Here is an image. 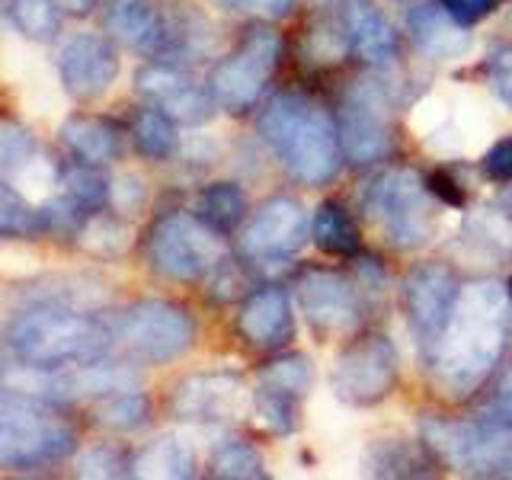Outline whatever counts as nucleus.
<instances>
[{"label": "nucleus", "instance_id": "47", "mask_svg": "<svg viewBox=\"0 0 512 480\" xmlns=\"http://www.w3.org/2000/svg\"><path fill=\"white\" fill-rule=\"evenodd\" d=\"M10 4H13V0H0V10H10Z\"/></svg>", "mask_w": 512, "mask_h": 480}, {"label": "nucleus", "instance_id": "37", "mask_svg": "<svg viewBox=\"0 0 512 480\" xmlns=\"http://www.w3.org/2000/svg\"><path fill=\"white\" fill-rule=\"evenodd\" d=\"M423 461L416 455V448L410 442L388 439L372 445V452L365 455V471L375 477H413L423 474Z\"/></svg>", "mask_w": 512, "mask_h": 480}, {"label": "nucleus", "instance_id": "26", "mask_svg": "<svg viewBox=\"0 0 512 480\" xmlns=\"http://www.w3.org/2000/svg\"><path fill=\"white\" fill-rule=\"evenodd\" d=\"M196 215L208 224L212 231L234 234L240 228V221L247 218V192L237 183H212L199 192Z\"/></svg>", "mask_w": 512, "mask_h": 480}, {"label": "nucleus", "instance_id": "21", "mask_svg": "<svg viewBox=\"0 0 512 480\" xmlns=\"http://www.w3.org/2000/svg\"><path fill=\"white\" fill-rule=\"evenodd\" d=\"M340 23L359 61L384 68L397 58V32L375 0H340Z\"/></svg>", "mask_w": 512, "mask_h": 480}, {"label": "nucleus", "instance_id": "30", "mask_svg": "<svg viewBox=\"0 0 512 480\" xmlns=\"http://www.w3.org/2000/svg\"><path fill=\"white\" fill-rule=\"evenodd\" d=\"M71 240L74 247H80L90 256L112 260V256H122L128 247V224L119 215H112L109 208H100V212H90L80 221V228Z\"/></svg>", "mask_w": 512, "mask_h": 480}, {"label": "nucleus", "instance_id": "44", "mask_svg": "<svg viewBox=\"0 0 512 480\" xmlns=\"http://www.w3.org/2000/svg\"><path fill=\"white\" fill-rule=\"evenodd\" d=\"M218 4L231 7V10L263 13V16H285L288 10H292L295 0H218Z\"/></svg>", "mask_w": 512, "mask_h": 480}, {"label": "nucleus", "instance_id": "16", "mask_svg": "<svg viewBox=\"0 0 512 480\" xmlns=\"http://www.w3.org/2000/svg\"><path fill=\"white\" fill-rule=\"evenodd\" d=\"M461 292L458 272L445 263H420L407 272L404 282V308L410 317L413 333L420 336L426 346L439 340L448 314L455 308V298Z\"/></svg>", "mask_w": 512, "mask_h": 480}, {"label": "nucleus", "instance_id": "8", "mask_svg": "<svg viewBox=\"0 0 512 480\" xmlns=\"http://www.w3.org/2000/svg\"><path fill=\"white\" fill-rule=\"evenodd\" d=\"M282 58V39L279 32H272L266 26H253L244 39L237 42V48L215 64L212 77H208V87L221 109L240 112L253 109L260 103L263 90L269 87L272 74L279 68Z\"/></svg>", "mask_w": 512, "mask_h": 480}, {"label": "nucleus", "instance_id": "35", "mask_svg": "<svg viewBox=\"0 0 512 480\" xmlns=\"http://www.w3.org/2000/svg\"><path fill=\"white\" fill-rule=\"evenodd\" d=\"M464 234L487 253L512 260V212H503V208H480V212H471L468 221H464Z\"/></svg>", "mask_w": 512, "mask_h": 480}, {"label": "nucleus", "instance_id": "27", "mask_svg": "<svg viewBox=\"0 0 512 480\" xmlns=\"http://www.w3.org/2000/svg\"><path fill=\"white\" fill-rule=\"evenodd\" d=\"M311 237H314V244L330 256H352L362 244L359 224L352 221V215L340 202H324L317 208L311 221Z\"/></svg>", "mask_w": 512, "mask_h": 480}, {"label": "nucleus", "instance_id": "5", "mask_svg": "<svg viewBox=\"0 0 512 480\" xmlns=\"http://www.w3.org/2000/svg\"><path fill=\"white\" fill-rule=\"evenodd\" d=\"M423 442L442 464L471 477L512 474V426L493 420H442L429 416Z\"/></svg>", "mask_w": 512, "mask_h": 480}, {"label": "nucleus", "instance_id": "10", "mask_svg": "<svg viewBox=\"0 0 512 480\" xmlns=\"http://www.w3.org/2000/svg\"><path fill=\"white\" fill-rule=\"evenodd\" d=\"M397 381V349L388 336L368 333L349 343L333 365V394L352 407L381 404Z\"/></svg>", "mask_w": 512, "mask_h": 480}, {"label": "nucleus", "instance_id": "31", "mask_svg": "<svg viewBox=\"0 0 512 480\" xmlns=\"http://www.w3.org/2000/svg\"><path fill=\"white\" fill-rule=\"evenodd\" d=\"M132 141L144 160H170L180 148L176 122L157 106H141L132 119Z\"/></svg>", "mask_w": 512, "mask_h": 480}, {"label": "nucleus", "instance_id": "38", "mask_svg": "<svg viewBox=\"0 0 512 480\" xmlns=\"http://www.w3.org/2000/svg\"><path fill=\"white\" fill-rule=\"evenodd\" d=\"M132 464H135V458L128 455L125 448L112 445V442H100V445L87 448V452L74 461V474L77 477H103V480L128 477L132 474Z\"/></svg>", "mask_w": 512, "mask_h": 480}, {"label": "nucleus", "instance_id": "41", "mask_svg": "<svg viewBox=\"0 0 512 480\" xmlns=\"http://www.w3.org/2000/svg\"><path fill=\"white\" fill-rule=\"evenodd\" d=\"M487 420L512 426V365L503 372L500 384L493 388V397L487 404Z\"/></svg>", "mask_w": 512, "mask_h": 480}, {"label": "nucleus", "instance_id": "28", "mask_svg": "<svg viewBox=\"0 0 512 480\" xmlns=\"http://www.w3.org/2000/svg\"><path fill=\"white\" fill-rule=\"evenodd\" d=\"M45 237L42 208L26 199L10 180H0V240H39Z\"/></svg>", "mask_w": 512, "mask_h": 480}, {"label": "nucleus", "instance_id": "48", "mask_svg": "<svg viewBox=\"0 0 512 480\" xmlns=\"http://www.w3.org/2000/svg\"><path fill=\"white\" fill-rule=\"evenodd\" d=\"M0 375H4V362H0Z\"/></svg>", "mask_w": 512, "mask_h": 480}, {"label": "nucleus", "instance_id": "18", "mask_svg": "<svg viewBox=\"0 0 512 480\" xmlns=\"http://www.w3.org/2000/svg\"><path fill=\"white\" fill-rule=\"evenodd\" d=\"M45 397L58 400V404H77V400H103L116 391L138 388L141 372L132 362L119 359H93L71 368H58V372H45Z\"/></svg>", "mask_w": 512, "mask_h": 480}, {"label": "nucleus", "instance_id": "36", "mask_svg": "<svg viewBox=\"0 0 512 480\" xmlns=\"http://www.w3.org/2000/svg\"><path fill=\"white\" fill-rule=\"evenodd\" d=\"M212 477H228V480H250V477H266V458L256 445L244 439H228L215 448L212 461H208Z\"/></svg>", "mask_w": 512, "mask_h": 480}, {"label": "nucleus", "instance_id": "9", "mask_svg": "<svg viewBox=\"0 0 512 480\" xmlns=\"http://www.w3.org/2000/svg\"><path fill=\"white\" fill-rule=\"evenodd\" d=\"M429 196V186H423L420 176L407 167L388 170L381 180H375L372 192H368V208L397 250L423 247L436 234V215H432Z\"/></svg>", "mask_w": 512, "mask_h": 480}, {"label": "nucleus", "instance_id": "17", "mask_svg": "<svg viewBox=\"0 0 512 480\" xmlns=\"http://www.w3.org/2000/svg\"><path fill=\"white\" fill-rule=\"evenodd\" d=\"M295 295L308 324L324 336L349 333L362 317L356 285L333 269H308L295 282Z\"/></svg>", "mask_w": 512, "mask_h": 480}, {"label": "nucleus", "instance_id": "46", "mask_svg": "<svg viewBox=\"0 0 512 480\" xmlns=\"http://www.w3.org/2000/svg\"><path fill=\"white\" fill-rule=\"evenodd\" d=\"M96 4H100V0H58L64 16H90L96 10Z\"/></svg>", "mask_w": 512, "mask_h": 480}, {"label": "nucleus", "instance_id": "22", "mask_svg": "<svg viewBox=\"0 0 512 480\" xmlns=\"http://www.w3.org/2000/svg\"><path fill=\"white\" fill-rule=\"evenodd\" d=\"M61 141L74 160L96 167L116 164L125 154V128L106 116H93V112H74L61 125Z\"/></svg>", "mask_w": 512, "mask_h": 480}, {"label": "nucleus", "instance_id": "11", "mask_svg": "<svg viewBox=\"0 0 512 480\" xmlns=\"http://www.w3.org/2000/svg\"><path fill=\"white\" fill-rule=\"evenodd\" d=\"M336 132H340L346 160L359 167L378 164L394 151L391 112L384 96L372 84H356L346 90L340 116H336Z\"/></svg>", "mask_w": 512, "mask_h": 480}, {"label": "nucleus", "instance_id": "6", "mask_svg": "<svg viewBox=\"0 0 512 480\" xmlns=\"http://www.w3.org/2000/svg\"><path fill=\"white\" fill-rule=\"evenodd\" d=\"M144 250H148L151 269L170 282H199L212 276L224 260L221 234L189 212L160 215L151 224Z\"/></svg>", "mask_w": 512, "mask_h": 480}, {"label": "nucleus", "instance_id": "32", "mask_svg": "<svg viewBox=\"0 0 512 480\" xmlns=\"http://www.w3.org/2000/svg\"><path fill=\"white\" fill-rule=\"evenodd\" d=\"M151 397L138 388H125L103 397L96 404V426H103L109 432H138L151 423Z\"/></svg>", "mask_w": 512, "mask_h": 480}, {"label": "nucleus", "instance_id": "14", "mask_svg": "<svg viewBox=\"0 0 512 480\" xmlns=\"http://www.w3.org/2000/svg\"><path fill=\"white\" fill-rule=\"evenodd\" d=\"M308 237H311V221L304 205L298 199L276 196L266 199L253 212L244 240H240V250L253 263H276L298 253Z\"/></svg>", "mask_w": 512, "mask_h": 480}, {"label": "nucleus", "instance_id": "4", "mask_svg": "<svg viewBox=\"0 0 512 480\" xmlns=\"http://www.w3.org/2000/svg\"><path fill=\"white\" fill-rule=\"evenodd\" d=\"M77 452V429L58 400L0 388V468L36 471Z\"/></svg>", "mask_w": 512, "mask_h": 480}, {"label": "nucleus", "instance_id": "15", "mask_svg": "<svg viewBox=\"0 0 512 480\" xmlns=\"http://www.w3.org/2000/svg\"><path fill=\"white\" fill-rule=\"evenodd\" d=\"M58 77L61 87L74 96L77 103H93L112 90L119 77V48L112 36H96V32H80L68 39L58 55Z\"/></svg>", "mask_w": 512, "mask_h": 480}, {"label": "nucleus", "instance_id": "20", "mask_svg": "<svg viewBox=\"0 0 512 480\" xmlns=\"http://www.w3.org/2000/svg\"><path fill=\"white\" fill-rule=\"evenodd\" d=\"M237 333L244 336V343L253 349H282L295 333V314L292 301L276 285H263L240 304L237 314Z\"/></svg>", "mask_w": 512, "mask_h": 480}, {"label": "nucleus", "instance_id": "29", "mask_svg": "<svg viewBox=\"0 0 512 480\" xmlns=\"http://www.w3.org/2000/svg\"><path fill=\"white\" fill-rule=\"evenodd\" d=\"M42 148L32 128L13 119H0V180H23L39 164Z\"/></svg>", "mask_w": 512, "mask_h": 480}, {"label": "nucleus", "instance_id": "3", "mask_svg": "<svg viewBox=\"0 0 512 480\" xmlns=\"http://www.w3.org/2000/svg\"><path fill=\"white\" fill-rule=\"evenodd\" d=\"M260 135L304 186H324L340 170L343 144L336 122L308 96L282 93L269 100L260 116Z\"/></svg>", "mask_w": 512, "mask_h": 480}, {"label": "nucleus", "instance_id": "7", "mask_svg": "<svg viewBox=\"0 0 512 480\" xmlns=\"http://www.w3.org/2000/svg\"><path fill=\"white\" fill-rule=\"evenodd\" d=\"M116 343L144 365H167L173 359L186 356L196 343V320L189 308L164 298L135 301L116 317L112 324Z\"/></svg>", "mask_w": 512, "mask_h": 480}, {"label": "nucleus", "instance_id": "13", "mask_svg": "<svg viewBox=\"0 0 512 480\" xmlns=\"http://www.w3.org/2000/svg\"><path fill=\"white\" fill-rule=\"evenodd\" d=\"M250 391L234 372H199L189 375L170 394V413L180 423H234L247 410Z\"/></svg>", "mask_w": 512, "mask_h": 480}, {"label": "nucleus", "instance_id": "39", "mask_svg": "<svg viewBox=\"0 0 512 480\" xmlns=\"http://www.w3.org/2000/svg\"><path fill=\"white\" fill-rule=\"evenodd\" d=\"M487 77H490L496 96L512 109V45H500L487 58Z\"/></svg>", "mask_w": 512, "mask_h": 480}, {"label": "nucleus", "instance_id": "23", "mask_svg": "<svg viewBox=\"0 0 512 480\" xmlns=\"http://www.w3.org/2000/svg\"><path fill=\"white\" fill-rule=\"evenodd\" d=\"M413 42L436 61H455L471 52V32L442 4H420L410 10Z\"/></svg>", "mask_w": 512, "mask_h": 480}, {"label": "nucleus", "instance_id": "2", "mask_svg": "<svg viewBox=\"0 0 512 480\" xmlns=\"http://www.w3.org/2000/svg\"><path fill=\"white\" fill-rule=\"evenodd\" d=\"M116 333L93 311L74 308L55 298L29 304L10 320L7 346L29 372H58L80 362L109 356Z\"/></svg>", "mask_w": 512, "mask_h": 480}, {"label": "nucleus", "instance_id": "25", "mask_svg": "<svg viewBox=\"0 0 512 480\" xmlns=\"http://www.w3.org/2000/svg\"><path fill=\"white\" fill-rule=\"evenodd\" d=\"M196 452L183 442L164 436L151 442L132 464V477H170V480H186L196 477Z\"/></svg>", "mask_w": 512, "mask_h": 480}, {"label": "nucleus", "instance_id": "45", "mask_svg": "<svg viewBox=\"0 0 512 480\" xmlns=\"http://www.w3.org/2000/svg\"><path fill=\"white\" fill-rule=\"evenodd\" d=\"M429 192H432V196H439L445 205H461V202H464L461 189H455V183L448 180L445 173H436V176H432V180H429Z\"/></svg>", "mask_w": 512, "mask_h": 480}, {"label": "nucleus", "instance_id": "34", "mask_svg": "<svg viewBox=\"0 0 512 480\" xmlns=\"http://www.w3.org/2000/svg\"><path fill=\"white\" fill-rule=\"evenodd\" d=\"M7 13L16 32L29 42H55L64 20L58 0H13Z\"/></svg>", "mask_w": 512, "mask_h": 480}, {"label": "nucleus", "instance_id": "33", "mask_svg": "<svg viewBox=\"0 0 512 480\" xmlns=\"http://www.w3.org/2000/svg\"><path fill=\"white\" fill-rule=\"evenodd\" d=\"M314 381V372H311V362L292 352V356H279L272 359L260 368V378H256V388L260 391H269V394H279V397H288V400H304Z\"/></svg>", "mask_w": 512, "mask_h": 480}, {"label": "nucleus", "instance_id": "19", "mask_svg": "<svg viewBox=\"0 0 512 480\" xmlns=\"http://www.w3.org/2000/svg\"><path fill=\"white\" fill-rule=\"evenodd\" d=\"M106 32L154 61L167 55V0H106Z\"/></svg>", "mask_w": 512, "mask_h": 480}, {"label": "nucleus", "instance_id": "40", "mask_svg": "<svg viewBox=\"0 0 512 480\" xmlns=\"http://www.w3.org/2000/svg\"><path fill=\"white\" fill-rule=\"evenodd\" d=\"M480 167H484V173L490 176V180L512 183V138L496 141L493 148L484 154V160H480Z\"/></svg>", "mask_w": 512, "mask_h": 480}, {"label": "nucleus", "instance_id": "43", "mask_svg": "<svg viewBox=\"0 0 512 480\" xmlns=\"http://www.w3.org/2000/svg\"><path fill=\"white\" fill-rule=\"evenodd\" d=\"M442 7L455 16L458 23H477L493 10V0H442Z\"/></svg>", "mask_w": 512, "mask_h": 480}, {"label": "nucleus", "instance_id": "42", "mask_svg": "<svg viewBox=\"0 0 512 480\" xmlns=\"http://www.w3.org/2000/svg\"><path fill=\"white\" fill-rule=\"evenodd\" d=\"M144 202V186L138 176H122V180H112V196L109 205L119 208V212H135Z\"/></svg>", "mask_w": 512, "mask_h": 480}, {"label": "nucleus", "instance_id": "24", "mask_svg": "<svg viewBox=\"0 0 512 480\" xmlns=\"http://www.w3.org/2000/svg\"><path fill=\"white\" fill-rule=\"evenodd\" d=\"M58 192L64 199H71L84 212H100L109 205L112 196V180L103 173V167L84 164V160H71V164L58 167Z\"/></svg>", "mask_w": 512, "mask_h": 480}, {"label": "nucleus", "instance_id": "12", "mask_svg": "<svg viewBox=\"0 0 512 480\" xmlns=\"http://www.w3.org/2000/svg\"><path fill=\"white\" fill-rule=\"evenodd\" d=\"M135 90L144 103L167 112L176 125H202L212 119L218 106L212 87L173 61H151L138 68Z\"/></svg>", "mask_w": 512, "mask_h": 480}, {"label": "nucleus", "instance_id": "1", "mask_svg": "<svg viewBox=\"0 0 512 480\" xmlns=\"http://www.w3.org/2000/svg\"><path fill=\"white\" fill-rule=\"evenodd\" d=\"M512 336L509 292L493 279L461 285L439 340L429 349L436 384L452 397L474 394L500 365Z\"/></svg>", "mask_w": 512, "mask_h": 480}]
</instances>
